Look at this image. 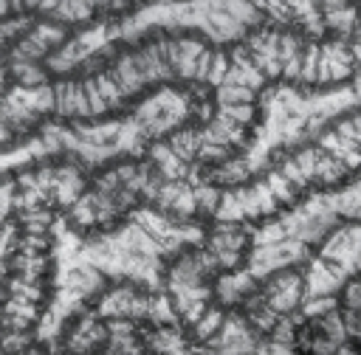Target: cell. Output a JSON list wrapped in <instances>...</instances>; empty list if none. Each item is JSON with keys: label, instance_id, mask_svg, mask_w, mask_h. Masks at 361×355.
Wrapping results in <instances>:
<instances>
[{"label": "cell", "instance_id": "1", "mask_svg": "<svg viewBox=\"0 0 361 355\" xmlns=\"http://www.w3.org/2000/svg\"><path fill=\"white\" fill-rule=\"evenodd\" d=\"M305 299V279L293 270H279L268 279L265 285V304L285 316V313H293Z\"/></svg>", "mask_w": 361, "mask_h": 355}, {"label": "cell", "instance_id": "2", "mask_svg": "<svg viewBox=\"0 0 361 355\" xmlns=\"http://www.w3.org/2000/svg\"><path fill=\"white\" fill-rule=\"evenodd\" d=\"M353 73V54L344 42H330L319 48V68L316 82H338Z\"/></svg>", "mask_w": 361, "mask_h": 355}, {"label": "cell", "instance_id": "3", "mask_svg": "<svg viewBox=\"0 0 361 355\" xmlns=\"http://www.w3.org/2000/svg\"><path fill=\"white\" fill-rule=\"evenodd\" d=\"M220 327H223V310L206 304V310H203L200 318L195 321V335H197V341H209Z\"/></svg>", "mask_w": 361, "mask_h": 355}, {"label": "cell", "instance_id": "4", "mask_svg": "<svg viewBox=\"0 0 361 355\" xmlns=\"http://www.w3.org/2000/svg\"><path fill=\"white\" fill-rule=\"evenodd\" d=\"M316 68H319V45H305V48H302L299 79H302V82H316Z\"/></svg>", "mask_w": 361, "mask_h": 355}]
</instances>
